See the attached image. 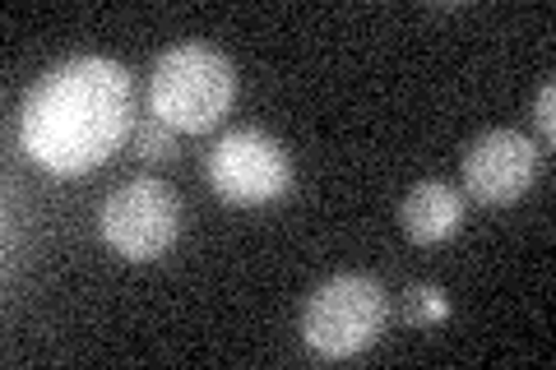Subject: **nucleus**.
Masks as SVG:
<instances>
[{"label": "nucleus", "mask_w": 556, "mask_h": 370, "mask_svg": "<svg viewBox=\"0 0 556 370\" xmlns=\"http://www.w3.org/2000/svg\"><path fill=\"white\" fill-rule=\"evenodd\" d=\"M232 65L228 56H218L204 42H181L167 47L149 79V107L159 120H167L172 130L200 135L208 126H218L223 112L232 107Z\"/></svg>", "instance_id": "nucleus-2"}, {"label": "nucleus", "mask_w": 556, "mask_h": 370, "mask_svg": "<svg viewBox=\"0 0 556 370\" xmlns=\"http://www.w3.org/2000/svg\"><path fill=\"white\" fill-rule=\"evenodd\" d=\"M464 218V200L455 186L445 181H417L408 190L404 208H399V222L417 245H437L445 237H455V227Z\"/></svg>", "instance_id": "nucleus-7"}, {"label": "nucleus", "mask_w": 556, "mask_h": 370, "mask_svg": "<svg viewBox=\"0 0 556 370\" xmlns=\"http://www.w3.org/2000/svg\"><path fill=\"white\" fill-rule=\"evenodd\" d=\"M135 84L108 56H75L33 84L20 112V144L51 176H84L130 135Z\"/></svg>", "instance_id": "nucleus-1"}, {"label": "nucleus", "mask_w": 556, "mask_h": 370, "mask_svg": "<svg viewBox=\"0 0 556 370\" xmlns=\"http://www.w3.org/2000/svg\"><path fill=\"white\" fill-rule=\"evenodd\" d=\"M208 186L228 204H265L278 200L292 181L288 149L265 130H228L208 149L204 163Z\"/></svg>", "instance_id": "nucleus-5"}, {"label": "nucleus", "mask_w": 556, "mask_h": 370, "mask_svg": "<svg viewBox=\"0 0 556 370\" xmlns=\"http://www.w3.org/2000/svg\"><path fill=\"white\" fill-rule=\"evenodd\" d=\"M386 329V288L367 273H339L306 302L302 339L325 361L367 352Z\"/></svg>", "instance_id": "nucleus-3"}, {"label": "nucleus", "mask_w": 556, "mask_h": 370, "mask_svg": "<svg viewBox=\"0 0 556 370\" xmlns=\"http://www.w3.org/2000/svg\"><path fill=\"white\" fill-rule=\"evenodd\" d=\"M552 107H556V84H543V88H538V98H533V120H538V135H543V144H552V139H556Z\"/></svg>", "instance_id": "nucleus-10"}, {"label": "nucleus", "mask_w": 556, "mask_h": 370, "mask_svg": "<svg viewBox=\"0 0 556 370\" xmlns=\"http://www.w3.org/2000/svg\"><path fill=\"white\" fill-rule=\"evenodd\" d=\"M135 153L144 157V163H167L172 153H177V130L167 126V120L149 116L135 126Z\"/></svg>", "instance_id": "nucleus-8"}, {"label": "nucleus", "mask_w": 556, "mask_h": 370, "mask_svg": "<svg viewBox=\"0 0 556 370\" xmlns=\"http://www.w3.org/2000/svg\"><path fill=\"white\" fill-rule=\"evenodd\" d=\"M98 227H102V241L116 255H126L135 264L159 259L172 251V241L181 232V200L172 195L167 181L139 176V181L112 190L108 204H102Z\"/></svg>", "instance_id": "nucleus-4"}, {"label": "nucleus", "mask_w": 556, "mask_h": 370, "mask_svg": "<svg viewBox=\"0 0 556 370\" xmlns=\"http://www.w3.org/2000/svg\"><path fill=\"white\" fill-rule=\"evenodd\" d=\"M538 144L519 130H486L464 153V190L482 204H510L533 186Z\"/></svg>", "instance_id": "nucleus-6"}, {"label": "nucleus", "mask_w": 556, "mask_h": 370, "mask_svg": "<svg viewBox=\"0 0 556 370\" xmlns=\"http://www.w3.org/2000/svg\"><path fill=\"white\" fill-rule=\"evenodd\" d=\"M445 315H450V302H445L441 288H427V283L408 288V296H404V320L408 324H441Z\"/></svg>", "instance_id": "nucleus-9"}]
</instances>
